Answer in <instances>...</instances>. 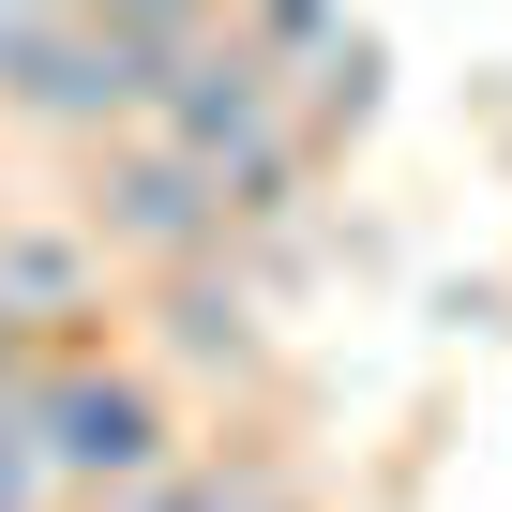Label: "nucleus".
<instances>
[{"mask_svg": "<svg viewBox=\"0 0 512 512\" xmlns=\"http://www.w3.org/2000/svg\"><path fill=\"white\" fill-rule=\"evenodd\" d=\"M347 31H362V16H347V0H241V46H272L287 76H302L317 46H347Z\"/></svg>", "mask_w": 512, "mask_h": 512, "instance_id": "obj_6", "label": "nucleus"}, {"mask_svg": "<svg viewBox=\"0 0 512 512\" xmlns=\"http://www.w3.org/2000/svg\"><path fill=\"white\" fill-rule=\"evenodd\" d=\"M106 272V241H61V226H0V302H16L31 332H61Z\"/></svg>", "mask_w": 512, "mask_h": 512, "instance_id": "obj_5", "label": "nucleus"}, {"mask_svg": "<svg viewBox=\"0 0 512 512\" xmlns=\"http://www.w3.org/2000/svg\"><path fill=\"white\" fill-rule=\"evenodd\" d=\"M166 347L196 377H256V347H272V332H256V287L241 272H166Z\"/></svg>", "mask_w": 512, "mask_h": 512, "instance_id": "obj_3", "label": "nucleus"}, {"mask_svg": "<svg viewBox=\"0 0 512 512\" xmlns=\"http://www.w3.org/2000/svg\"><path fill=\"white\" fill-rule=\"evenodd\" d=\"M377 106H392V46H377V31H347V46H317V61H302V136H317V166H332Z\"/></svg>", "mask_w": 512, "mask_h": 512, "instance_id": "obj_4", "label": "nucleus"}, {"mask_svg": "<svg viewBox=\"0 0 512 512\" xmlns=\"http://www.w3.org/2000/svg\"><path fill=\"white\" fill-rule=\"evenodd\" d=\"M91 241H106V256H151V272H211L241 226H226V181H211L196 151L121 136V151L91 166Z\"/></svg>", "mask_w": 512, "mask_h": 512, "instance_id": "obj_2", "label": "nucleus"}, {"mask_svg": "<svg viewBox=\"0 0 512 512\" xmlns=\"http://www.w3.org/2000/svg\"><path fill=\"white\" fill-rule=\"evenodd\" d=\"M31 422H46V467L106 512V497H136L151 467H181V422H166V392L136 377V362H91V347H46V377H31Z\"/></svg>", "mask_w": 512, "mask_h": 512, "instance_id": "obj_1", "label": "nucleus"}, {"mask_svg": "<svg viewBox=\"0 0 512 512\" xmlns=\"http://www.w3.org/2000/svg\"><path fill=\"white\" fill-rule=\"evenodd\" d=\"M241 512H302V497H287V482H272V467H256V482H241Z\"/></svg>", "mask_w": 512, "mask_h": 512, "instance_id": "obj_8", "label": "nucleus"}, {"mask_svg": "<svg viewBox=\"0 0 512 512\" xmlns=\"http://www.w3.org/2000/svg\"><path fill=\"white\" fill-rule=\"evenodd\" d=\"M241 482H256V467L181 452V467H151V482H136V497H106V512H241Z\"/></svg>", "mask_w": 512, "mask_h": 512, "instance_id": "obj_7", "label": "nucleus"}]
</instances>
